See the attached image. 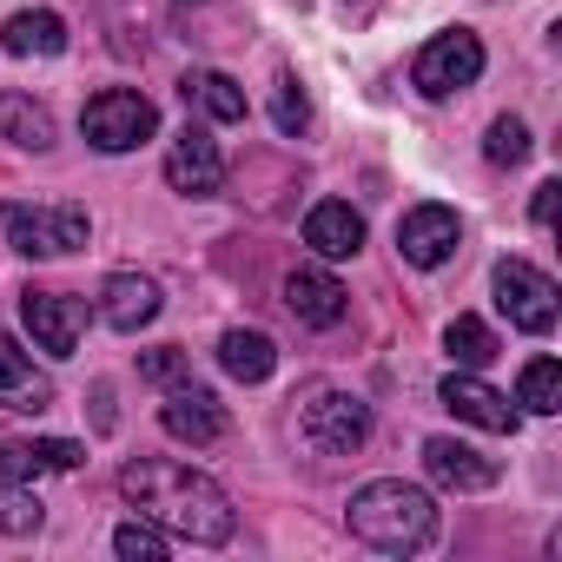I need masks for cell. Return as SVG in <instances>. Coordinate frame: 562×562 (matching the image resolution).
I'll list each match as a JSON object with an SVG mask.
<instances>
[{"label": "cell", "mask_w": 562, "mask_h": 562, "mask_svg": "<svg viewBox=\"0 0 562 562\" xmlns=\"http://www.w3.org/2000/svg\"><path fill=\"white\" fill-rule=\"evenodd\" d=\"M345 529L378 555H424L437 542V496L404 476H371L351 490Z\"/></svg>", "instance_id": "cell-2"}, {"label": "cell", "mask_w": 562, "mask_h": 562, "mask_svg": "<svg viewBox=\"0 0 562 562\" xmlns=\"http://www.w3.org/2000/svg\"><path fill=\"white\" fill-rule=\"evenodd\" d=\"M443 351H450V364H457V371H483V364L496 358V331H490L483 318L457 312V318L443 325Z\"/></svg>", "instance_id": "cell-23"}, {"label": "cell", "mask_w": 562, "mask_h": 562, "mask_svg": "<svg viewBox=\"0 0 562 562\" xmlns=\"http://www.w3.org/2000/svg\"><path fill=\"white\" fill-rule=\"evenodd\" d=\"M0 232L21 258H67L87 245V212L80 205H27V199H8L0 205Z\"/></svg>", "instance_id": "cell-4"}, {"label": "cell", "mask_w": 562, "mask_h": 562, "mask_svg": "<svg viewBox=\"0 0 562 562\" xmlns=\"http://www.w3.org/2000/svg\"><path fill=\"white\" fill-rule=\"evenodd\" d=\"M285 305H292V318H299V325H312V331H331V325H345V312H351V292L338 285V278H331L325 265H299V271L285 278Z\"/></svg>", "instance_id": "cell-14"}, {"label": "cell", "mask_w": 562, "mask_h": 562, "mask_svg": "<svg viewBox=\"0 0 562 562\" xmlns=\"http://www.w3.org/2000/svg\"><path fill=\"white\" fill-rule=\"evenodd\" d=\"M437 404H443L457 424H476V430H490V437H516V430H522V411H516L496 384H483L476 371H450V378L437 384Z\"/></svg>", "instance_id": "cell-8"}, {"label": "cell", "mask_w": 562, "mask_h": 562, "mask_svg": "<svg viewBox=\"0 0 562 562\" xmlns=\"http://www.w3.org/2000/svg\"><path fill=\"white\" fill-rule=\"evenodd\" d=\"M179 93H186V106H199V113L218 120V126H238V120H245V87H238L232 74H218V67H192V74L179 80Z\"/></svg>", "instance_id": "cell-20"}, {"label": "cell", "mask_w": 562, "mask_h": 562, "mask_svg": "<svg viewBox=\"0 0 562 562\" xmlns=\"http://www.w3.org/2000/svg\"><path fill=\"white\" fill-rule=\"evenodd\" d=\"M476 80H483V41H476L470 27H443V34L424 41L417 60H411V87H417L424 100H450V93H463V87H476Z\"/></svg>", "instance_id": "cell-6"}, {"label": "cell", "mask_w": 562, "mask_h": 562, "mask_svg": "<svg viewBox=\"0 0 562 562\" xmlns=\"http://www.w3.org/2000/svg\"><path fill=\"white\" fill-rule=\"evenodd\" d=\"M80 463H87V443H74V437H8L0 443V476H14V483L67 476Z\"/></svg>", "instance_id": "cell-13"}, {"label": "cell", "mask_w": 562, "mask_h": 562, "mask_svg": "<svg viewBox=\"0 0 562 562\" xmlns=\"http://www.w3.org/2000/svg\"><path fill=\"white\" fill-rule=\"evenodd\" d=\"M21 318H27V338H34V351H47V358H74L80 351V325H87V312L74 305V299H60V292H21Z\"/></svg>", "instance_id": "cell-11"}, {"label": "cell", "mask_w": 562, "mask_h": 562, "mask_svg": "<svg viewBox=\"0 0 562 562\" xmlns=\"http://www.w3.org/2000/svg\"><path fill=\"white\" fill-rule=\"evenodd\" d=\"M305 245L318 258H358L364 251V212H351L345 199H318L305 212Z\"/></svg>", "instance_id": "cell-18"}, {"label": "cell", "mask_w": 562, "mask_h": 562, "mask_svg": "<svg viewBox=\"0 0 562 562\" xmlns=\"http://www.w3.org/2000/svg\"><path fill=\"white\" fill-rule=\"evenodd\" d=\"M166 529L159 522H146V516H133V522H120L113 529V555H126V562H166Z\"/></svg>", "instance_id": "cell-27"}, {"label": "cell", "mask_w": 562, "mask_h": 562, "mask_svg": "<svg viewBox=\"0 0 562 562\" xmlns=\"http://www.w3.org/2000/svg\"><path fill=\"white\" fill-rule=\"evenodd\" d=\"M371 437V404L345 384H305L299 391V443L312 457H351Z\"/></svg>", "instance_id": "cell-3"}, {"label": "cell", "mask_w": 562, "mask_h": 562, "mask_svg": "<svg viewBox=\"0 0 562 562\" xmlns=\"http://www.w3.org/2000/svg\"><path fill=\"white\" fill-rule=\"evenodd\" d=\"M0 139H14L27 153H47L54 146V113L27 93H0Z\"/></svg>", "instance_id": "cell-22"}, {"label": "cell", "mask_w": 562, "mask_h": 562, "mask_svg": "<svg viewBox=\"0 0 562 562\" xmlns=\"http://www.w3.org/2000/svg\"><path fill=\"white\" fill-rule=\"evenodd\" d=\"M218 364H225V378H238V384H265V378L278 371V345H271L265 331H225V338H218Z\"/></svg>", "instance_id": "cell-21"}, {"label": "cell", "mask_w": 562, "mask_h": 562, "mask_svg": "<svg viewBox=\"0 0 562 562\" xmlns=\"http://www.w3.org/2000/svg\"><path fill=\"white\" fill-rule=\"evenodd\" d=\"M166 186L186 192V199H212L225 186V153L205 126H186L172 146H166Z\"/></svg>", "instance_id": "cell-10"}, {"label": "cell", "mask_w": 562, "mask_h": 562, "mask_svg": "<svg viewBox=\"0 0 562 562\" xmlns=\"http://www.w3.org/2000/svg\"><path fill=\"white\" fill-rule=\"evenodd\" d=\"M424 470H430V483H443V490H490L496 476H503V463L496 457H483L476 443H463V437H430L424 443Z\"/></svg>", "instance_id": "cell-15"}, {"label": "cell", "mask_w": 562, "mask_h": 562, "mask_svg": "<svg viewBox=\"0 0 562 562\" xmlns=\"http://www.w3.org/2000/svg\"><path fill=\"white\" fill-rule=\"evenodd\" d=\"M80 133H87L93 153H139V146L159 133V106H153L146 93H133V87H106V93L87 100Z\"/></svg>", "instance_id": "cell-5"}, {"label": "cell", "mask_w": 562, "mask_h": 562, "mask_svg": "<svg viewBox=\"0 0 562 562\" xmlns=\"http://www.w3.org/2000/svg\"><path fill=\"white\" fill-rule=\"evenodd\" d=\"M179 8H199V0H179Z\"/></svg>", "instance_id": "cell-31"}, {"label": "cell", "mask_w": 562, "mask_h": 562, "mask_svg": "<svg viewBox=\"0 0 562 562\" xmlns=\"http://www.w3.org/2000/svg\"><path fill=\"white\" fill-rule=\"evenodd\" d=\"M139 371H146V378H179V371H186V358H179L172 345H159V351H146V358H139Z\"/></svg>", "instance_id": "cell-29"}, {"label": "cell", "mask_w": 562, "mask_h": 562, "mask_svg": "<svg viewBox=\"0 0 562 562\" xmlns=\"http://www.w3.org/2000/svg\"><path fill=\"white\" fill-rule=\"evenodd\" d=\"M490 292H496V312L516 325V331H529V338H542L549 325H555V278L549 271H536L529 258H503L496 271H490Z\"/></svg>", "instance_id": "cell-7"}, {"label": "cell", "mask_w": 562, "mask_h": 562, "mask_svg": "<svg viewBox=\"0 0 562 562\" xmlns=\"http://www.w3.org/2000/svg\"><path fill=\"white\" fill-rule=\"evenodd\" d=\"M120 496L133 503V516H146V522H159V529L199 542V549H218V542H232V529H238L232 496H225L205 470L172 463V457H133V463L120 470Z\"/></svg>", "instance_id": "cell-1"}, {"label": "cell", "mask_w": 562, "mask_h": 562, "mask_svg": "<svg viewBox=\"0 0 562 562\" xmlns=\"http://www.w3.org/2000/svg\"><path fill=\"white\" fill-rule=\"evenodd\" d=\"M555 199H562V186H555V179H542V186H536V205H529V218H536V225H555Z\"/></svg>", "instance_id": "cell-30"}, {"label": "cell", "mask_w": 562, "mask_h": 562, "mask_svg": "<svg viewBox=\"0 0 562 562\" xmlns=\"http://www.w3.org/2000/svg\"><path fill=\"white\" fill-rule=\"evenodd\" d=\"M159 430H166L172 443L205 450V443L225 437V404H218L212 391H199V384H179V391H166V404H159Z\"/></svg>", "instance_id": "cell-12"}, {"label": "cell", "mask_w": 562, "mask_h": 562, "mask_svg": "<svg viewBox=\"0 0 562 562\" xmlns=\"http://www.w3.org/2000/svg\"><path fill=\"white\" fill-rule=\"evenodd\" d=\"M516 404L536 411V417H555L562 411V364L555 358H529L522 378H516Z\"/></svg>", "instance_id": "cell-24"}, {"label": "cell", "mask_w": 562, "mask_h": 562, "mask_svg": "<svg viewBox=\"0 0 562 562\" xmlns=\"http://www.w3.org/2000/svg\"><path fill=\"white\" fill-rule=\"evenodd\" d=\"M47 404H54V378L34 371V358L0 325V411H47Z\"/></svg>", "instance_id": "cell-17"}, {"label": "cell", "mask_w": 562, "mask_h": 562, "mask_svg": "<svg viewBox=\"0 0 562 562\" xmlns=\"http://www.w3.org/2000/svg\"><path fill=\"white\" fill-rule=\"evenodd\" d=\"M41 496L27 490V483H14V476H0V536H34L41 529Z\"/></svg>", "instance_id": "cell-25"}, {"label": "cell", "mask_w": 562, "mask_h": 562, "mask_svg": "<svg viewBox=\"0 0 562 562\" xmlns=\"http://www.w3.org/2000/svg\"><path fill=\"white\" fill-rule=\"evenodd\" d=\"M271 126L278 133H305L312 126V100H305V87L285 74V80H278V93H271Z\"/></svg>", "instance_id": "cell-28"}, {"label": "cell", "mask_w": 562, "mask_h": 562, "mask_svg": "<svg viewBox=\"0 0 562 562\" xmlns=\"http://www.w3.org/2000/svg\"><path fill=\"white\" fill-rule=\"evenodd\" d=\"M457 245H463V218H457L450 205H411V212L397 218V258L417 265V271L450 265Z\"/></svg>", "instance_id": "cell-9"}, {"label": "cell", "mask_w": 562, "mask_h": 562, "mask_svg": "<svg viewBox=\"0 0 562 562\" xmlns=\"http://www.w3.org/2000/svg\"><path fill=\"white\" fill-rule=\"evenodd\" d=\"M0 47L14 60H54V54H67V21L54 8H27V14H14L0 27Z\"/></svg>", "instance_id": "cell-19"}, {"label": "cell", "mask_w": 562, "mask_h": 562, "mask_svg": "<svg viewBox=\"0 0 562 562\" xmlns=\"http://www.w3.org/2000/svg\"><path fill=\"white\" fill-rule=\"evenodd\" d=\"M529 153H536V139H529V126H522L516 113L490 120V133H483V159H490V166H522Z\"/></svg>", "instance_id": "cell-26"}, {"label": "cell", "mask_w": 562, "mask_h": 562, "mask_svg": "<svg viewBox=\"0 0 562 562\" xmlns=\"http://www.w3.org/2000/svg\"><path fill=\"white\" fill-rule=\"evenodd\" d=\"M100 318L113 325V331H146L153 318H159V285L146 271H113L106 285H100Z\"/></svg>", "instance_id": "cell-16"}]
</instances>
